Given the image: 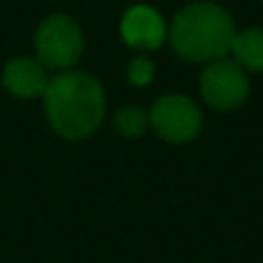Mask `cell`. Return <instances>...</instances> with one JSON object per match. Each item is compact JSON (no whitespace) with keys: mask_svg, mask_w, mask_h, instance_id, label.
<instances>
[{"mask_svg":"<svg viewBox=\"0 0 263 263\" xmlns=\"http://www.w3.org/2000/svg\"><path fill=\"white\" fill-rule=\"evenodd\" d=\"M3 83L7 92L21 100H32V97L44 95L46 86H49V77L42 63L30 58H16L7 63L3 72Z\"/></svg>","mask_w":263,"mask_h":263,"instance_id":"7","label":"cell"},{"mask_svg":"<svg viewBox=\"0 0 263 263\" xmlns=\"http://www.w3.org/2000/svg\"><path fill=\"white\" fill-rule=\"evenodd\" d=\"M37 58L44 67L69 69L83 53V35L74 18L53 14L44 18L35 35Z\"/></svg>","mask_w":263,"mask_h":263,"instance_id":"3","label":"cell"},{"mask_svg":"<svg viewBox=\"0 0 263 263\" xmlns=\"http://www.w3.org/2000/svg\"><path fill=\"white\" fill-rule=\"evenodd\" d=\"M201 95L215 111H233L250 92L247 74L236 60H213L201 74Z\"/></svg>","mask_w":263,"mask_h":263,"instance_id":"4","label":"cell"},{"mask_svg":"<svg viewBox=\"0 0 263 263\" xmlns=\"http://www.w3.org/2000/svg\"><path fill=\"white\" fill-rule=\"evenodd\" d=\"M153 74H155V65L150 63L148 58H134L127 67V77H129V83L132 86H148L153 81Z\"/></svg>","mask_w":263,"mask_h":263,"instance_id":"10","label":"cell"},{"mask_svg":"<svg viewBox=\"0 0 263 263\" xmlns=\"http://www.w3.org/2000/svg\"><path fill=\"white\" fill-rule=\"evenodd\" d=\"M236 28L219 5L194 3L176 14L168 42L182 60L213 63L231 51Z\"/></svg>","mask_w":263,"mask_h":263,"instance_id":"2","label":"cell"},{"mask_svg":"<svg viewBox=\"0 0 263 263\" xmlns=\"http://www.w3.org/2000/svg\"><path fill=\"white\" fill-rule=\"evenodd\" d=\"M231 53L242 69L263 74V30L261 28H250V30L236 32Z\"/></svg>","mask_w":263,"mask_h":263,"instance_id":"8","label":"cell"},{"mask_svg":"<svg viewBox=\"0 0 263 263\" xmlns=\"http://www.w3.org/2000/svg\"><path fill=\"white\" fill-rule=\"evenodd\" d=\"M114 125L123 136H141L150 125V116L139 106H125L116 114Z\"/></svg>","mask_w":263,"mask_h":263,"instance_id":"9","label":"cell"},{"mask_svg":"<svg viewBox=\"0 0 263 263\" xmlns=\"http://www.w3.org/2000/svg\"><path fill=\"white\" fill-rule=\"evenodd\" d=\"M42 97L49 125L65 139H86L104 120V90L86 72H63L49 79Z\"/></svg>","mask_w":263,"mask_h":263,"instance_id":"1","label":"cell"},{"mask_svg":"<svg viewBox=\"0 0 263 263\" xmlns=\"http://www.w3.org/2000/svg\"><path fill=\"white\" fill-rule=\"evenodd\" d=\"M120 32H123L125 44L141 51L159 49L164 37H166L162 16L153 7H145V5H136L125 14L123 23H120Z\"/></svg>","mask_w":263,"mask_h":263,"instance_id":"6","label":"cell"},{"mask_svg":"<svg viewBox=\"0 0 263 263\" xmlns=\"http://www.w3.org/2000/svg\"><path fill=\"white\" fill-rule=\"evenodd\" d=\"M150 125L168 143H187L201 132L199 106L182 95H164L150 109Z\"/></svg>","mask_w":263,"mask_h":263,"instance_id":"5","label":"cell"}]
</instances>
